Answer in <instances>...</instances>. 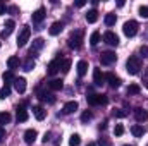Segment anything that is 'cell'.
I'll return each mask as SVG.
<instances>
[{
    "mask_svg": "<svg viewBox=\"0 0 148 146\" xmlns=\"http://www.w3.org/2000/svg\"><path fill=\"white\" fill-rule=\"evenodd\" d=\"M141 69V60L140 57H129L127 62H126V71L131 74V76H136Z\"/></svg>",
    "mask_w": 148,
    "mask_h": 146,
    "instance_id": "6da1fadb",
    "label": "cell"
},
{
    "mask_svg": "<svg viewBox=\"0 0 148 146\" xmlns=\"http://www.w3.org/2000/svg\"><path fill=\"white\" fill-rule=\"evenodd\" d=\"M83 36H84V33H83V29H76L71 33V36H69V46L74 48V50H77V48H81V45H83Z\"/></svg>",
    "mask_w": 148,
    "mask_h": 146,
    "instance_id": "7a4b0ae2",
    "label": "cell"
},
{
    "mask_svg": "<svg viewBox=\"0 0 148 146\" xmlns=\"http://www.w3.org/2000/svg\"><path fill=\"white\" fill-rule=\"evenodd\" d=\"M122 31H124V35L127 38H133L138 33V23H136V21H127V23H124Z\"/></svg>",
    "mask_w": 148,
    "mask_h": 146,
    "instance_id": "3957f363",
    "label": "cell"
},
{
    "mask_svg": "<svg viewBox=\"0 0 148 146\" xmlns=\"http://www.w3.org/2000/svg\"><path fill=\"white\" fill-rule=\"evenodd\" d=\"M109 102V98H107V95H90L88 96V103L90 105H105Z\"/></svg>",
    "mask_w": 148,
    "mask_h": 146,
    "instance_id": "277c9868",
    "label": "cell"
},
{
    "mask_svg": "<svg viewBox=\"0 0 148 146\" xmlns=\"http://www.w3.org/2000/svg\"><path fill=\"white\" fill-rule=\"evenodd\" d=\"M31 36V29L28 28V26H24L23 29H21V33H19V36H17V46H24L26 43H28V40Z\"/></svg>",
    "mask_w": 148,
    "mask_h": 146,
    "instance_id": "5b68a950",
    "label": "cell"
},
{
    "mask_svg": "<svg viewBox=\"0 0 148 146\" xmlns=\"http://www.w3.org/2000/svg\"><path fill=\"white\" fill-rule=\"evenodd\" d=\"M62 57H57V59H53L50 64H48V74L50 76H53V74H57L60 71V67H62Z\"/></svg>",
    "mask_w": 148,
    "mask_h": 146,
    "instance_id": "8992f818",
    "label": "cell"
},
{
    "mask_svg": "<svg viewBox=\"0 0 148 146\" xmlns=\"http://www.w3.org/2000/svg\"><path fill=\"white\" fill-rule=\"evenodd\" d=\"M100 60H102L103 65H110V64H114L117 60V55H115V52H103L100 55Z\"/></svg>",
    "mask_w": 148,
    "mask_h": 146,
    "instance_id": "52a82bcc",
    "label": "cell"
},
{
    "mask_svg": "<svg viewBox=\"0 0 148 146\" xmlns=\"http://www.w3.org/2000/svg\"><path fill=\"white\" fill-rule=\"evenodd\" d=\"M43 45H45V40H43V38H36V40L33 41V46H31V50H29V59L36 57L38 50H41V48H43Z\"/></svg>",
    "mask_w": 148,
    "mask_h": 146,
    "instance_id": "ba28073f",
    "label": "cell"
},
{
    "mask_svg": "<svg viewBox=\"0 0 148 146\" xmlns=\"http://www.w3.org/2000/svg\"><path fill=\"white\" fill-rule=\"evenodd\" d=\"M103 41H105L107 45H110V46H117V45H119V36H117L115 33H112V31H107V33L103 35Z\"/></svg>",
    "mask_w": 148,
    "mask_h": 146,
    "instance_id": "9c48e42d",
    "label": "cell"
},
{
    "mask_svg": "<svg viewBox=\"0 0 148 146\" xmlns=\"http://www.w3.org/2000/svg\"><path fill=\"white\" fill-rule=\"evenodd\" d=\"M93 83H95L97 86H102V84L105 83V76L102 72V69H98V67L93 69Z\"/></svg>",
    "mask_w": 148,
    "mask_h": 146,
    "instance_id": "30bf717a",
    "label": "cell"
},
{
    "mask_svg": "<svg viewBox=\"0 0 148 146\" xmlns=\"http://www.w3.org/2000/svg\"><path fill=\"white\" fill-rule=\"evenodd\" d=\"M14 26H16V23H14L12 19H9V21H5V26H3V31L0 33V36H2V38H9V36H10V33L14 31Z\"/></svg>",
    "mask_w": 148,
    "mask_h": 146,
    "instance_id": "8fae6325",
    "label": "cell"
},
{
    "mask_svg": "<svg viewBox=\"0 0 148 146\" xmlns=\"http://www.w3.org/2000/svg\"><path fill=\"white\" fill-rule=\"evenodd\" d=\"M45 16H47V14H45V9L40 7V9H36V10L31 14V19H33V23H36L38 24V23H41V21L45 19Z\"/></svg>",
    "mask_w": 148,
    "mask_h": 146,
    "instance_id": "7c38bea8",
    "label": "cell"
},
{
    "mask_svg": "<svg viewBox=\"0 0 148 146\" xmlns=\"http://www.w3.org/2000/svg\"><path fill=\"white\" fill-rule=\"evenodd\" d=\"M14 86H16V91L23 95V93L26 91V79H24V77H16Z\"/></svg>",
    "mask_w": 148,
    "mask_h": 146,
    "instance_id": "4fadbf2b",
    "label": "cell"
},
{
    "mask_svg": "<svg viewBox=\"0 0 148 146\" xmlns=\"http://www.w3.org/2000/svg\"><path fill=\"white\" fill-rule=\"evenodd\" d=\"M105 79L109 81V84H110V88H114V89H117L119 86H121V77H117V76H114V74H107L105 76Z\"/></svg>",
    "mask_w": 148,
    "mask_h": 146,
    "instance_id": "5bb4252c",
    "label": "cell"
},
{
    "mask_svg": "<svg viewBox=\"0 0 148 146\" xmlns=\"http://www.w3.org/2000/svg\"><path fill=\"white\" fill-rule=\"evenodd\" d=\"M38 138V132L35 129H28L26 132H24V141L28 143V145H31V143H35Z\"/></svg>",
    "mask_w": 148,
    "mask_h": 146,
    "instance_id": "9a60e30c",
    "label": "cell"
},
{
    "mask_svg": "<svg viewBox=\"0 0 148 146\" xmlns=\"http://www.w3.org/2000/svg\"><path fill=\"white\" fill-rule=\"evenodd\" d=\"M28 120V110H26V103L17 107V122H26Z\"/></svg>",
    "mask_w": 148,
    "mask_h": 146,
    "instance_id": "2e32d148",
    "label": "cell"
},
{
    "mask_svg": "<svg viewBox=\"0 0 148 146\" xmlns=\"http://www.w3.org/2000/svg\"><path fill=\"white\" fill-rule=\"evenodd\" d=\"M134 119L138 122H145V120H148V112L143 108H134Z\"/></svg>",
    "mask_w": 148,
    "mask_h": 146,
    "instance_id": "e0dca14e",
    "label": "cell"
},
{
    "mask_svg": "<svg viewBox=\"0 0 148 146\" xmlns=\"http://www.w3.org/2000/svg\"><path fill=\"white\" fill-rule=\"evenodd\" d=\"M76 71H77V76L79 77H83L84 74L88 72V62L86 60H79L77 65H76Z\"/></svg>",
    "mask_w": 148,
    "mask_h": 146,
    "instance_id": "ac0fdd59",
    "label": "cell"
},
{
    "mask_svg": "<svg viewBox=\"0 0 148 146\" xmlns=\"http://www.w3.org/2000/svg\"><path fill=\"white\" fill-rule=\"evenodd\" d=\"M62 29H64V24L57 21V23H53V24L50 26V29H48V33H50L52 36H57V35H59V33H60Z\"/></svg>",
    "mask_w": 148,
    "mask_h": 146,
    "instance_id": "d6986e66",
    "label": "cell"
},
{
    "mask_svg": "<svg viewBox=\"0 0 148 146\" xmlns=\"http://www.w3.org/2000/svg\"><path fill=\"white\" fill-rule=\"evenodd\" d=\"M2 77H3V83H5V86H10L14 81H16V76L12 71H5V72L2 74Z\"/></svg>",
    "mask_w": 148,
    "mask_h": 146,
    "instance_id": "ffe728a7",
    "label": "cell"
},
{
    "mask_svg": "<svg viewBox=\"0 0 148 146\" xmlns=\"http://www.w3.org/2000/svg\"><path fill=\"white\" fill-rule=\"evenodd\" d=\"M33 115L36 117V120H43L47 117V110L43 107H33Z\"/></svg>",
    "mask_w": 148,
    "mask_h": 146,
    "instance_id": "44dd1931",
    "label": "cell"
},
{
    "mask_svg": "<svg viewBox=\"0 0 148 146\" xmlns=\"http://www.w3.org/2000/svg\"><path fill=\"white\" fill-rule=\"evenodd\" d=\"M86 21H88L90 24L97 23V21H98V10H97V9H91V10H88V14H86Z\"/></svg>",
    "mask_w": 148,
    "mask_h": 146,
    "instance_id": "7402d4cb",
    "label": "cell"
},
{
    "mask_svg": "<svg viewBox=\"0 0 148 146\" xmlns=\"http://www.w3.org/2000/svg\"><path fill=\"white\" fill-rule=\"evenodd\" d=\"M19 64H21L19 57H9V59H7V67H9L10 71L17 69V67H19Z\"/></svg>",
    "mask_w": 148,
    "mask_h": 146,
    "instance_id": "603a6c76",
    "label": "cell"
},
{
    "mask_svg": "<svg viewBox=\"0 0 148 146\" xmlns=\"http://www.w3.org/2000/svg\"><path fill=\"white\" fill-rule=\"evenodd\" d=\"M41 102H47V103H55V96L52 93H47V91H41L40 96H38Z\"/></svg>",
    "mask_w": 148,
    "mask_h": 146,
    "instance_id": "cb8c5ba5",
    "label": "cell"
},
{
    "mask_svg": "<svg viewBox=\"0 0 148 146\" xmlns=\"http://www.w3.org/2000/svg\"><path fill=\"white\" fill-rule=\"evenodd\" d=\"M131 132H133V136L141 138V136L145 134V127H143V126H140V124H134V126L131 127Z\"/></svg>",
    "mask_w": 148,
    "mask_h": 146,
    "instance_id": "d4e9b609",
    "label": "cell"
},
{
    "mask_svg": "<svg viewBox=\"0 0 148 146\" xmlns=\"http://www.w3.org/2000/svg\"><path fill=\"white\" fill-rule=\"evenodd\" d=\"M77 110V102H67L66 105H64V113H74Z\"/></svg>",
    "mask_w": 148,
    "mask_h": 146,
    "instance_id": "484cf974",
    "label": "cell"
},
{
    "mask_svg": "<svg viewBox=\"0 0 148 146\" xmlns=\"http://www.w3.org/2000/svg\"><path fill=\"white\" fill-rule=\"evenodd\" d=\"M62 86H64L62 79H53V81H50V83H48V88H50V89H53V91L62 89Z\"/></svg>",
    "mask_w": 148,
    "mask_h": 146,
    "instance_id": "4316f807",
    "label": "cell"
},
{
    "mask_svg": "<svg viewBox=\"0 0 148 146\" xmlns=\"http://www.w3.org/2000/svg\"><path fill=\"white\" fill-rule=\"evenodd\" d=\"M100 33H98V31H93V33H91V36H90V43H91V46H95V45H98V43H100Z\"/></svg>",
    "mask_w": 148,
    "mask_h": 146,
    "instance_id": "83f0119b",
    "label": "cell"
},
{
    "mask_svg": "<svg viewBox=\"0 0 148 146\" xmlns=\"http://www.w3.org/2000/svg\"><path fill=\"white\" fill-rule=\"evenodd\" d=\"M140 91H141L140 84H129V88H127V95H138Z\"/></svg>",
    "mask_w": 148,
    "mask_h": 146,
    "instance_id": "f1b7e54d",
    "label": "cell"
},
{
    "mask_svg": "<svg viewBox=\"0 0 148 146\" xmlns=\"http://www.w3.org/2000/svg\"><path fill=\"white\" fill-rule=\"evenodd\" d=\"M81 145V138H79V134H73L71 138H69V146H79Z\"/></svg>",
    "mask_w": 148,
    "mask_h": 146,
    "instance_id": "f546056e",
    "label": "cell"
},
{
    "mask_svg": "<svg viewBox=\"0 0 148 146\" xmlns=\"http://www.w3.org/2000/svg\"><path fill=\"white\" fill-rule=\"evenodd\" d=\"M10 122V113L9 112H0V124H9Z\"/></svg>",
    "mask_w": 148,
    "mask_h": 146,
    "instance_id": "4dcf8cb0",
    "label": "cell"
},
{
    "mask_svg": "<svg viewBox=\"0 0 148 146\" xmlns=\"http://www.w3.org/2000/svg\"><path fill=\"white\" fill-rule=\"evenodd\" d=\"M115 21H117L115 14H107V16H105V24H107V26H114Z\"/></svg>",
    "mask_w": 148,
    "mask_h": 146,
    "instance_id": "1f68e13d",
    "label": "cell"
},
{
    "mask_svg": "<svg viewBox=\"0 0 148 146\" xmlns=\"http://www.w3.org/2000/svg\"><path fill=\"white\" fill-rule=\"evenodd\" d=\"M112 115H114V117H117V119H124V117L127 115V112H126V110H122V108H115L114 112H112Z\"/></svg>",
    "mask_w": 148,
    "mask_h": 146,
    "instance_id": "d6a6232c",
    "label": "cell"
},
{
    "mask_svg": "<svg viewBox=\"0 0 148 146\" xmlns=\"http://www.w3.org/2000/svg\"><path fill=\"white\" fill-rule=\"evenodd\" d=\"M23 67H24V71H33V69H35V60H33V59H28V60L23 64Z\"/></svg>",
    "mask_w": 148,
    "mask_h": 146,
    "instance_id": "836d02e7",
    "label": "cell"
},
{
    "mask_svg": "<svg viewBox=\"0 0 148 146\" xmlns=\"http://www.w3.org/2000/svg\"><path fill=\"white\" fill-rule=\"evenodd\" d=\"M9 95H10V86H3L0 89V100H5Z\"/></svg>",
    "mask_w": 148,
    "mask_h": 146,
    "instance_id": "e575fe53",
    "label": "cell"
},
{
    "mask_svg": "<svg viewBox=\"0 0 148 146\" xmlns=\"http://www.w3.org/2000/svg\"><path fill=\"white\" fill-rule=\"evenodd\" d=\"M60 69H62V72H69V69H71V60H69V59H64Z\"/></svg>",
    "mask_w": 148,
    "mask_h": 146,
    "instance_id": "d590c367",
    "label": "cell"
},
{
    "mask_svg": "<svg viewBox=\"0 0 148 146\" xmlns=\"http://www.w3.org/2000/svg\"><path fill=\"white\" fill-rule=\"evenodd\" d=\"M91 119H93V113H91L90 110H86V112L81 113V120H83V122H88V120H91Z\"/></svg>",
    "mask_w": 148,
    "mask_h": 146,
    "instance_id": "8d00e7d4",
    "label": "cell"
},
{
    "mask_svg": "<svg viewBox=\"0 0 148 146\" xmlns=\"http://www.w3.org/2000/svg\"><path fill=\"white\" fill-rule=\"evenodd\" d=\"M138 12H140V16H141V17L148 19V5H141V7L138 9Z\"/></svg>",
    "mask_w": 148,
    "mask_h": 146,
    "instance_id": "74e56055",
    "label": "cell"
},
{
    "mask_svg": "<svg viewBox=\"0 0 148 146\" xmlns=\"http://www.w3.org/2000/svg\"><path fill=\"white\" fill-rule=\"evenodd\" d=\"M114 134H115V136H122V134H124V127H122L121 124H117L115 129H114Z\"/></svg>",
    "mask_w": 148,
    "mask_h": 146,
    "instance_id": "f35d334b",
    "label": "cell"
},
{
    "mask_svg": "<svg viewBox=\"0 0 148 146\" xmlns=\"http://www.w3.org/2000/svg\"><path fill=\"white\" fill-rule=\"evenodd\" d=\"M140 53H141V57H143V59L148 57V46H147V45H143V46L140 48Z\"/></svg>",
    "mask_w": 148,
    "mask_h": 146,
    "instance_id": "ab89813d",
    "label": "cell"
},
{
    "mask_svg": "<svg viewBox=\"0 0 148 146\" xmlns=\"http://www.w3.org/2000/svg\"><path fill=\"white\" fill-rule=\"evenodd\" d=\"M141 83H143L145 88H148V69H145V72H143V81Z\"/></svg>",
    "mask_w": 148,
    "mask_h": 146,
    "instance_id": "60d3db41",
    "label": "cell"
},
{
    "mask_svg": "<svg viewBox=\"0 0 148 146\" xmlns=\"http://www.w3.org/2000/svg\"><path fill=\"white\" fill-rule=\"evenodd\" d=\"M7 10H9V12H10V14H17V12H19V9H17V7H16V5H10V7H9V9H7Z\"/></svg>",
    "mask_w": 148,
    "mask_h": 146,
    "instance_id": "b9f144b4",
    "label": "cell"
},
{
    "mask_svg": "<svg viewBox=\"0 0 148 146\" xmlns=\"http://www.w3.org/2000/svg\"><path fill=\"white\" fill-rule=\"evenodd\" d=\"M74 5H76V7H84L86 2H84V0H77V2H74Z\"/></svg>",
    "mask_w": 148,
    "mask_h": 146,
    "instance_id": "7bdbcfd3",
    "label": "cell"
},
{
    "mask_svg": "<svg viewBox=\"0 0 148 146\" xmlns=\"http://www.w3.org/2000/svg\"><path fill=\"white\" fill-rule=\"evenodd\" d=\"M98 145H100V146H110V143H109L107 139H103V138H102V139L98 141Z\"/></svg>",
    "mask_w": 148,
    "mask_h": 146,
    "instance_id": "ee69618b",
    "label": "cell"
},
{
    "mask_svg": "<svg viewBox=\"0 0 148 146\" xmlns=\"http://www.w3.org/2000/svg\"><path fill=\"white\" fill-rule=\"evenodd\" d=\"M50 132H45V136H43V143H47V141H50Z\"/></svg>",
    "mask_w": 148,
    "mask_h": 146,
    "instance_id": "f6af8a7d",
    "label": "cell"
},
{
    "mask_svg": "<svg viewBox=\"0 0 148 146\" xmlns=\"http://www.w3.org/2000/svg\"><path fill=\"white\" fill-rule=\"evenodd\" d=\"M5 10H7L5 3H2V2H0V14H5Z\"/></svg>",
    "mask_w": 148,
    "mask_h": 146,
    "instance_id": "bcb514c9",
    "label": "cell"
},
{
    "mask_svg": "<svg viewBox=\"0 0 148 146\" xmlns=\"http://www.w3.org/2000/svg\"><path fill=\"white\" fill-rule=\"evenodd\" d=\"M5 138V129L3 127H0V143H2V139Z\"/></svg>",
    "mask_w": 148,
    "mask_h": 146,
    "instance_id": "7dc6e473",
    "label": "cell"
},
{
    "mask_svg": "<svg viewBox=\"0 0 148 146\" xmlns=\"http://www.w3.org/2000/svg\"><path fill=\"white\" fill-rule=\"evenodd\" d=\"M88 146H97V145H95V143H90V145H88Z\"/></svg>",
    "mask_w": 148,
    "mask_h": 146,
    "instance_id": "c3c4849f",
    "label": "cell"
},
{
    "mask_svg": "<svg viewBox=\"0 0 148 146\" xmlns=\"http://www.w3.org/2000/svg\"><path fill=\"white\" fill-rule=\"evenodd\" d=\"M124 146H131V145H124Z\"/></svg>",
    "mask_w": 148,
    "mask_h": 146,
    "instance_id": "681fc988",
    "label": "cell"
},
{
    "mask_svg": "<svg viewBox=\"0 0 148 146\" xmlns=\"http://www.w3.org/2000/svg\"><path fill=\"white\" fill-rule=\"evenodd\" d=\"M0 45H2V43H0Z\"/></svg>",
    "mask_w": 148,
    "mask_h": 146,
    "instance_id": "f907efd6",
    "label": "cell"
}]
</instances>
